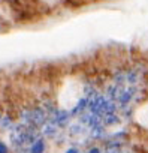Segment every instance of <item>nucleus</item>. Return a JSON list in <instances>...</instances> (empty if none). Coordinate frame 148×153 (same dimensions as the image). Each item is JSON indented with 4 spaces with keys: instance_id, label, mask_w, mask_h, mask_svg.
<instances>
[{
    "instance_id": "1",
    "label": "nucleus",
    "mask_w": 148,
    "mask_h": 153,
    "mask_svg": "<svg viewBox=\"0 0 148 153\" xmlns=\"http://www.w3.org/2000/svg\"><path fill=\"white\" fill-rule=\"evenodd\" d=\"M45 149H46V144H45V140L42 137H38L29 147V153H45Z\"/></svg>"
},
{
    "instance_id": "2",
    "label": "nucleus",
    "mask_w": 148,
    "mask_h": 153,
    "mask_svg": "<svg viewBox=\"0 0 148 153\" xmlns=\"http://www.w3.org/2000/svg\"><path fill=\"white\" fill-rule=\"evenodd\" d=\"M8 152H9L8 146H6L3 141H0V153H8Z\"/></svg>"
},
{
    "instance_id": "3",
    "label": "nucleus",
    "mask_w": 148,
    "mask_h": 153,
    "mask_svg": "<svg viewBox=\"0 0 148 153\" xmlns=\"http://www.w3.org/2000/svg\"><path fill=\"white\" fill-rule=\"evenodd\" d=\"M66 153H80V152H78L77 149H69V150H67Z\"/></svg>"
},
{
    "instance_id": "4",
    "label": "nucleus",
    "mask_w": 148,
    "mask_h": 153,
    "mask_svg": "<svg viewBox=\"0 0 148 153\" xmlns=\"http://www.w3.org/2000/svg\"><path fill=\"white\" fill-rule=\"evenodd\" d=\"M88 153H100V150H99V149H91Z\"/></svg>"
}]
</instances>
